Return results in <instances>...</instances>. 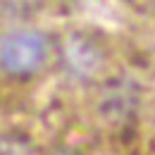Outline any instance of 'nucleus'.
I'll return each instance as SVG.
<instances>
[{
	"label": "nucleus",
	"mask_w": 155,
	"mask_h": 155,
	"mask_svg": "<svg viewBox=\"0 0 155 155\" xmlns=\"http://www.w3.org/2000/svg\"><path fill=\"white\" fill-rule=\"evenodd\" d=\"M48 55V38L36 29H15L0 36V67L7 74L29 77Z\"/></svg>",
	"instance_id": "obj_1"
},
{
	"label": "nucleus",
	"mask_w": 155,
	"mask_h": 155,
	"mask_svg": "<svg viewBox=\"0 0 155 155\" xmlns=\"http://www.w3.org/2000/svg\"><path fill=\"white\" fill-rule=\"evenodd\" d=\"M62 58H64V64L69 67L72 74L84 79L93 77L103 64V53L86 36H79V34H72L69 38H64Z\"/></svg>",
	"instance_id": "obj_2"
},
{
	"label": "nucleus",
	"mask_w": 155,
	"mask_h": 155,
	"mask_svg": "<svg viewBox=\"0 0 155 155\" xmlns=\"http://www.w3.org/2000/svg\"><path fill=\"white\" fill-rule=\"evenodd\" d=\"M55 155H72L69 150H60V153H55Z\"/></svg>",
	"instance_id": "obj_3"
}]
</instances>
